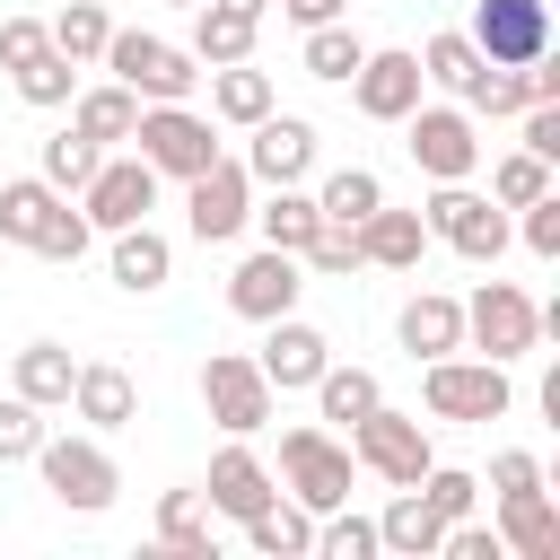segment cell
Here are the masks:
<instances>
[{"mask_svg":"<svg viewBox=\"0 0 560 560\" xmlns=\"http://www.w3.org/2000/svg\"><path fill=\"white\" fill-rule=\"evenodd\" d=\"M149 192H158V175H149V158H96V175L79 184V210H88V228H140L149 219Z\"/></svg>","mask_w":560,"mask_h":560,"instance_id":"obj_12","label":"cell"},{"mask_svg":"<svg viewBox=\"0 0 560 560\" xmlns=\"http://www.w3.org/2000/svg\"><path fill=\"white\" fill-rule=\"evenodd\" d=\"M438 551H455V560H508V542H499L490 525H464V534H438Z\"/></svg>","mask_w":560,"mask_h":560,"instance_id":"obj_48","label":"cell"},{"mask_svg":"<svg viewBox=\"0 0 560 560\" xmlns=\"http://www.w3.org/2000/svg\"><path fill=\"white\" fill-rule=\"evenodd\" d=\"M542 35H551L542 0H481V9H472L481 61H542Z\"/></svg>","mask_w":560,"mask_h":560,"instance_id":"obj_13","label":"cell"},{"mask_svg":"<svg viewBox=\"0 0 560 560\" xmlns=\"http://www.w3.org/2000/svg\"><path fill=\"white\" fill-rule=\"evenodd\" d=\"M306 262H315V271H350V262H359V228H332V219H324V228L306 236Z\"/></svg>","mask_w":560,"mask_h":560,"instance_id":"obj_44","label":"cell"},{"mask_svg":"<svg viewBox=\"0 0 560 560\" xmlns=\"http://www.w3.org/2000/svg\"><path fill=\"white\" fill-rule=\"evenodd\" d=\"M245 131H254V149H245V175H254V184H298V175H306L315 131H306L298 114H262V122H245Z\"/></svg>","mask_w":560,"mask_h":560,"instance_id":"obj_16","label":"cell"},{"mask_svg":"<svg viewBox=\"0 0 560 560\" xmlns=\"http://www.w3.org/2000/svg\"><path fill=\"white\" fill-rule=\"evenodd\" d=\"M70 376H79V368H70V350H61V341H26V350H18V394H26L35 411L70 402Z\"/></svg>","mask_w":560,"mask_h":560,"instance_id":"obj_27","label":"cell"},{"mask_svg":"<svg viewBox=\"0 0 560 560\" xmlns=\"http://www.w3.org/2000/svg\"><path fill=\"white\" fill-rule=\"evenodd\" d=\"M499 542H516L525 560H560V516H551L542 481H534V490H508V499H499Z\"/></svg>","mask_w":560,"mask_h":560,"instance_id":"obj_21","label":"cell"},{"mask_svg":"<svg viewBox=\"0 0 560 560\" xmlns=\"http://www.w3.org/2000/svg\"><path fill=\"white\" fill-rule=\"evenodd\" d=\"M411 490H420V499H429V508H438V516L455 525V516L472 508V490H481V481H472V472H438V464H429V472H420Z\"/></svg>","mask_w":560,"mask_h":560,"instance_id":"obj_43","label":"cell"},{"mask_svg":"<svg viewBox=\"0 0 560 560\" xmlns=\"http://www.w3.org/2000/svg\"><path fill=\"white\" fill-rule=\"evenodd\" d=\"M158 542H166V551H184V560H219L201 490H166V499H158Z\"/></svg>","mask_w":560,"mask_h":560,"instance_id":"obj_26","label":"cell"},{"mask_svg":"<svg viewBox=\"0 0 560 560\" xmlns=\"http://www.w3.org/2000/svg\"><path fill=\"white\" fill-rule=\"evenodd\" d=\"M131 122H140V96H131L122 79L79 96V131H88V140H131Z\"/></svg>","mask_w":560,"mask_h":560,"instance_id":"obj_34","label":"cell"},{"mask_svg":"<svg viewBox=\"0 0 560 560\" xmlns=\"http://www.w3.org/2000/svg\"><path fill=\"white\" fill-rule=\"evenodd\" d=\"M429 411L438 420H499L508 411V368L499 359H429Z\"/></svg>","mask_w":560,"mask_h":560,"instance_id":"obj_6","label":"cell"},{"mask_svg":"<svg viewBox=\"0 0 560 560\" xmlns=\"http://www.w3.org/2000/svg\"><path fill=\"white\" fill-rule=\"evenodd\" d=\"M210 114H219V122H262V114H271V70L219 61V70H210Z\"/></svg>","mask_w":560,"mask_h":560,"instance_id":"obj_23","label":"cell"},{"mask_svg":"<svg viewBox=\"0 0 560 560\" xmlns=\"http://www.w3.org/2000/svg\"><path fill=\"white\" fill-rule=\"evenodd\" d=\"M201 402H210V420L219 429H262L271 420V376L254 368V359H236V350H210V368H201Z\"/></svg>","mask_w":560,"mask_h":560,"instance_id":"obj_11","label":"cell"},{"mask_svg":"<svg viewBox=\"0 0 560 560\" xmlns=\"http://www.w3.org/2000/svg\"><path fill=\"white\" fill-rule=\"evenodd\" d=\"M61 192L44 184V175H18V184H0V236L9 245H35V228H44V210H52Z\"/></svg>","mask_w":560,"mask_h":560,"instance_id":"obj_32","label":"cell"},{"mask_svg":"<svg viewBox=\"0 0 560 560\" xmlns=\"http://www.w3.org/2000/svg\"><path fill=\"white\" fill-rule=\"evenodd\" d=\"M324 359H332V341L315 332V324H298V315H271V341H262V376H271V394H298V385H315L324 376Z\"/></svg>","mask_w":560,"mask_h":560,"instance_id":"obj_15","label":"cell"},{"mask_svg":"<svg viewBox=\"0 0 560 560\" xmlns=\"http://www.w3.org/2000/svg\"><path fill=\"white\" fill-rule=\"evenodd\" d=\"M350 455H359L368 472H385V481L411 490V481L429 472V429H420L411 411H385V402H376L368 420H350Z\"/></svg>","mask_w":560,"mask_h":560,"instance_id":"obj_7","label":"cell"},{"mask_svg":"<svg viewBox=\"0 0 560 560\" xmlns=\"http://www.w3.org/2000/svg\"><path fill=\"white\" fill-rule=\"evenodd\" d=\"M359 61H368V44H359V35L341 26V18H324V26H306V70H315V79H350Z\"/></svg>","mask_w":560,"mask_h":560,"instance_id":"obj_36","label":"cell"},{"mask_svg":"<svg viewBox=\"0 0 560 560\" xmlns=\"http://www.w3.org/2000/svg\"><path fill=\"white\" fill-rule=\"evenodd\" d=\"M35 254H52V262H79V254H88V210L52 201V210H44V228H35Z\"/></svg>","mask_w":560,"mask_h":560,"instance_id":"obj_41","label":"cell"},{"mask_svg":"<svg viewBox=\"0 0 560 560\" xmlns=\"http://www.w3.org/2000/svg\"><path fill=\"white\" fill-rule=\"evenodd\" d=\"M315 402H324V420H341V429H350V420H368L385 394H376V376H368V368H332V359H324V376H315Z\"/></svg>","mask_w":560,"mask_h":560,"instance_id":"obj_30","label":"cell"},{"mask_svg":"<svg viewBox=\"0 0 560 560\" xmlns=\"http://www.w3.org/2000/svg\"><path fill=\"white\" fill-rule=\"evenodd\" d=\"M438 534H446V516H438L420 490H402V499L385 508V525H376V542H394L402 560H429V551H438Z\"/></svg>","mask_w":560,"mask_h":560,"instance_id":"obj_28","label":"cell"},{"mask_svg":"<svg viewBox=\"0 0 560 560\" xmlns=\"http://www.w3.org/2000/svg\"><path fill=\"white\" fill-rule=\"evenodd\" d=\"M464 332L481 341V359H499V368H508V359H525V350L542 341V306H534L516 280H481V289H472V306H464Z\"/></svg>","mask_w":560,"mask_h":560,"instance_id":"obj_2","label":"cell"},{"mask_svg":"<svg viewBox=\"0 0 560 560\" xmlns=\"http://www.w3.org/2000/svg\"><path fill=\"white\" fill-rule=\"evenodd\" d=\"M88 175H96V140H88L79 122L52 131V140H44V184H52V192H79Z\"/></svg>","mask_w":560,"mask_h":560,"instance_id":"obj_37","label":"cell"},{"mask_svg":"<svg viewBox=\"0 0 560 560\" xmlns=\"http://www.w3.org/2000/svg\"><path fill=\"white\" fill-rule=\"evenodd\" d=\"M376 201H385V184H376V175H368V166H341V175H332V184H324V192H315V210H324V219H332V228H359V219H368V210H376Z\"/></svg>","mask_w":560,"mask_h":560,"instance_id":"obj_35","label":"cell"},{"mask_svg":"<svg viewBox=\"0 0 560 560\" xmlns=\"http://www.w3.org/2000/svg\"><path fill=\"white\" fill-rule=\"evenodd\" d=\"M324 516H332V508H324ZM368 551H376V525H359V516H332V525H324V560H368Z\"/></svg>","mask_w":560,"mask_h":560,"instance_id":"obj_46","label":"cell"},{"mask_svg":"<svg viewBox=\"0 0 560 560\" xmlns=\"http://www.w3.org/2000/svg\"><path fill=\"white\" fill-rule=\"evenodd\" d=\"M490 192H499L508 210H525L534 192H551V166H542L534 149H516V158H499V166H490Z\"/></svg>","mask_w":560,"mask_h":560,"instance_id":"obj_40","label":"cell"},{"mask_svg":"<svg viewBox=\"0 0 560 560\" xmlns=\"http://www.w3.org/2000/svg\"><path fill=\"white\" fill-rule=\"evenodd\" d=\"M96 61H114V79H122L140 105H184V96H192V79H201V70H192V52H175L166 35H140V26H131V35H105V52H96Z\"/></svg>","mask_w":560,"mask_h":560,"instance_id":"obj_1","label":"cell"},{"mask_svg":"<svg viewBox=\"0 0 560 560\" xmlns=\"http://www.w3.org/2000/svg\"><path fill=\"white\" fill-rule=\"evenodd\" d=\"M201 499H210L219 516H254V508L271 499V472H262V455H245V446L210 455V481H201Z\"/></svg>","mask_w":560,"mask_h":560,"instance_id":"obj_20","label":"cell"},{"mask_svg":"<svg viewBox=\"0 0 560 560\" xmlns=\"http://www.w3.org/2000/svg\"><path fill=\"white\" fill-rule=\"evenodd\" d=\"M411 61H420V79H438V88H455V96H464V88H472V70H481V44H472V35H429Z\"/></svg>","mask_w":560,"mask_h":560,"instance_id":"obj_33","label":"cell"},{"mask_svg":"<svg viewBox=\"0 0 560 560\" xmlns=\"http://www.w3.org/2000/svg\"><path fill=\"white\" fill-rule=\"evenodd\" d=\"M254 219H262V245H280V254H306V236L324 228L315 192H298V184H271V201H262Z\"/></svg>","mask_w":560,"mask_h":560,"instance_id":"obj_24","label":"cell"},{"mask_svg":"<svg viewBox=\"0 0 560 560\" xmlns=\"http://www.w3.org/2000/svg\"><path fill=\"white\" fill-rule=\"evenodd\" d=\"M52 44V26L44 18H0V70H18V61H35Z\"/></svg>","mask_w":560,"mask_h":560,"instance_id":"obj_45","label":"cell"},{"mask_svg":"<svg viewBox=\"0 0 560 560\" xmlns=\"http://www.w3.org/2000/svg\"><path fill=\"white\" fill-rule=\"evenodd\" d=\"M429 236H446V245L472 254V262H499V254H508V210H490V192L438 184V201H429Z\"/></svg>","mask_w":560,"mask_h":560,"instance_id":"obj_10","label":"cell"},{"mask_svg":"<svg viewBox=\"0 0 560 560\" xmlns=\"http://www.w3.org/2000/svg\"><path fill=\"white\" fill-rule=\"evenodd\" d=\"M166 262H175V254H166V236H158V228H114V280H122L131 298H140V289H158V280H166Z\"/></svg>","mask_w":560,"mask_h":560,"instance_id":"obj_29","label":"cell"},{"mask_svg":"<svg viewBox=\"0 0 560 560\" xmlns=\"http://www.w3.org/2000/svg\"><path fill=\"white\" fill-rule=\"evenodd\" d=\"M280 472H289L298 508H306V516H324V508H341V499H350L359 455H350V446H332L324 429H289V438H280Z\"/></svg>","mask_w":560,"mask_h":560,"instance_id":"obj_3","label":"cell"},{"mask_svg":"<svg viewBox=\"0 0 560 560\" xmlns=\"http://www.w3.org/2000/svg\"><path fill=\"white\" fill-rule=\"evenodd\" d=\"M534 481H542L534 455H499V464H490V490H499V499H508V490H534Z\"/></svg>","mask_w":560,"mask_h":560,"instance_id":"obj_49","label":"cell"},{"mask_svg":"<svg viewBox=\"0 0 560 560\" xmlns=\"http://www.w3.org/2000/svg\"><path fill=\"white\" fill-rule=\"evenodd\" d=\"M35 446H44V420H35L26 394H9V402H0V464H26Z\"/></svg>","mask_w":560,"mask_h":560,"instance_id":"obj_42","label":"cell"},{"mask_svg":"<svg viewBox=\"0 0 560 560\" xmlns=\"http://www.w3.org/2000/svg\"><path fill=\"white\" fill-rule=\"evenodd\" d=\"M201 18H192V61L201 70H219V61H254V26L262 18H245V9H219V0H192Z\"/></svg>","mask_w":560,"mask_h":560,"instance_id":"obj_22","label":"cell"},{"mask_svg":"<svg viewBox=\"0 0 560 560\" xmlns=\"http://www.w3.org/2000/svg\"><path fill=\"white\" fill-rule=\"evenodd\" d=\"M184 219H192L201 245H228V236L254 219V175H245L236 158H210L201 175H184Z\"/></svg>","mask_w":560,"mask_h":560,"instance_id":"obj_5","label":"cell"},{"mask_svg":"<svg viewBox=\"0 0 560 560\" xmlns=\"http://www.w3.org/2000/svg\"><path fill=\"white\" fill-rule=\"evenodd\" d=\"M394 332H402V350H411V359H446V350H464V306H455V298H438V289H420V298H402Z\"/></svg>","mask_w":560,"mask_h":560,"instance_id":"obj_19","label":"cell"},{"mask_svg":"<svg viewBox=\"0 0 560 560\" xmlns=\"http://www.w3.org/2000/svg\"><path fill=\"white\" fill-rule=\"evenodd\" d=\"M525 245H534V254H560V201H551V192L525 201Z\"/></svg>","mask_w":560,"mask_h":560,"instance_id":"obj_47","label":"cell"},{"mask_svg":"<svg viewBox=\"0 0 560 560\" xmlns=\"http://www.w3.org/2000/svg\"><path fill=\"white\" fill-rule=\"evenodd\" d=\"M298 26H324V18H341V0H280Z\"/></svg>","mask_w":560,"mask_h":560,"instance_id":"obj_50","label":"cell"},{"mask_svg":"<svg viewBox=\"0 0 560 560\" xmlns=\"http://www.w3.org/2000/svg\"><path fill=\"white\" fill-rule=\"evenodd\" d=\"M131 140H140V158H149V175H201V166L219 158V140H210V122H201L192 105H140V122H131Z\"/></svg>","mask_w":560,"mask_h":560,"instance_id":"obj_4","label":"cell"},{"mask_svg":"<svg viewBox=\"0 0 560 560\" xmlns=\"http://www.w3.org/2000/svg\"><path fill=\"white\" fill-rule=\"evenodd\" d=\"M350 88H359V114L402 122V114L420 105V61H411V52H368V61L350 70Z\"/></svg>","mask_w":560,"mask_h":560,"instance_id":"obj_17","label":"cell"},{"mask_svg":"<svg viewBox=\"0 0 560 560\" xmlns=\"http://www.w3.org/2000/svg\"><path fill=\"white\" fill-rule=\"evenodd\" d=\"M411 122V166L429 175V184H464L472 166H481V140H472V114H446V105H411L402 114Z\"/></svg>","mask_w":560,"mask_h":560,"instance_id":"obj_9","label":"cell"},{"mask_svg":"<svg viewBox=\"0 0 560 560\" xmlns=\"http://www.w3.org/2000/svg\"><path fill=\"white\" fill-rule=\"evenodd\" d=\"M219 9H245V18H262V9H271V0H219Z\"/></svg>","mask_w":560,"mask_h":560,"instance_id":"obj_51","label":"cell"},{"mask_svg":"<svg viewBox=\"0 0 560 560\" xmlns=\"http://www.w3.org/2000/svg\"><path fill=\"white\" fill-rule=\"evenodd\" d=\"M105 35H114V26H105V9H96V0H70V9L52 18V52H70V61H96V52H105Z\"/></svg>","mask_w":560,"mask_h":560,"instance_id":"obj_38","label":"cell"},{"mask_svg":"<svg viewBox=\"0 0 560 560\" xmlns=\"http://www.w3.org/2000/svg\"><path fill=\"white\" fill-rule=\"evenodd\" d=\"M245 534H254V551H271V560H298V551L315 542L306 508H280V499H262V508L245 516Z\"/></svg>","mask_w":560,"mask_h":560,"instance_id":"obj_31","label":"cell"},{"mask_svg":"<svg viewBox=\"0 0 560 560\" xmlns=\"http://www.w3.org/2000/svg\"><path fill=\"white\" fill-rule=\"evenodd\" d=\"M70 70H79V61L44 44L35 61H18V96H26V105H61V96H70Z\"/></svg>","mask_w":560,"mask_h":560,"instance_id":"obj_39","label":"cell"},{"mask_svg":"<svg viewBox=\"0 0 560 560\" xmlns=\"http://www.w3.org/2000/svg\"><path fill=\"white\" fill-rule=\"evenodd\" d=\"M228 306H236V315H254V324L289 315V306H298V254L262 245L254 262H236V271H228Z\"/></svg>","mask_w":560,"mask_h":560,"instance_id":"obj_14","label":"cell"},{"mask_svg":"<svg viewBox=\"0 0 560 560\" xmlns=\"http://www.w3.org/2000/svg\"><path fill=\"white\" fill-rule=\"evenodd\" d=\"M70 402H79V420H96V429H122V420L140 411V394H131L122 368H79V376H70Z\"/></svg>","mask_w":560,"mask_h":560,"instance_id":"obj_25","label":"cell"},{"mask_svg":"<svg viewBox=\"0 0 560 560\" xmlns=\"http://www.w3.org/2000/svg\"><path fill=\"white\" fill-rule=\"evenodd\" d=\"M420 254H429V219L420 210H368L359 219V262H385V271H420Z\"/></svg>","mask_w":560,"mask_h":560,"instance_id":"obj_18","label":"cell"},{"mask_svg":"<svg viewBox=\"0 0 560 560\" xmlns=\"http://www.w3.org/2000/svg\"><path fill=\"white\" fill-rule=\"evenodd\" d=\"M35 464H44V490H52L61 508H79V516H96V508L114 499V455L88 446V438H44Z\"/></svg>","mask_w":560,"mask_h":560,"instance_id":"obj_8","label":"cell"}]
</instances>
